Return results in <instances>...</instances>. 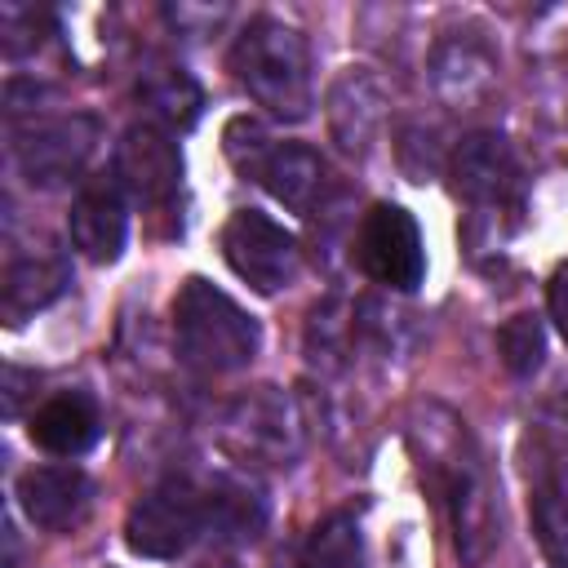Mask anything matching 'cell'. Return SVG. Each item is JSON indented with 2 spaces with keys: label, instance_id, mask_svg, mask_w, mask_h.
<instances>
[{
  "label": "cell",
  "instance_id": "cell-1",
  "mask_svg": "<svg viewBox=\"0 0 568 568\" xmlns=\"http://www.w3.org/2000/svg\"><path fill=\"white\" fill-rule=\"evenodd\" d=\"M408 444L426 484L439 493L457 559L466 568H479L501 541V501L479 444L444 404H417L408 413Z\"/></svg>",
  "mask_w": 568,
  "mask_h": 568
},
{
  "label": "cell",
  "instance_id": "cell-2",
  "mask_svg": "<svg viewBox=\"0 0 568 568\" xmlns=\"http://www.w3.org/2000/svg\"><path fill=\"white\" fill-rule=\"evenodd\" d=\"M231 71L244 84V93L275 120H306L315 106L306 36L284 18H248L231 44Z\"/></svg>",
  "mask_w": 568,
  "mask_h": 568
},
{
  "label": "cell",
  "instance_id": "cell-3",
  "mask_svg": "<svg viewBox=\"0 0 568 568\" xmlns=\"http://www.w3.org/2000/svg\"><path fill=\"white\" fill-rule=\"evenodd\" d=\"M173 337H178V355L200 373L248 368L262 346L257 320L204 275L182 280L173 297Z\"/></svg>",
  "mask_w": 568,
  "mask_h": 568
},
{
  "label": "cell",
  "instance_id": "cell-4",
  "mask_svg": "<svg viewBox=\"0 0 568 568\" xmlns=\"http://www.w3.org/2000/svg\"><path fill=\"white\" fill-rule=\"evenodd\" d=\"M222 146H226V160L253 178L266 195H275L284 209L293 213H324L328 209V164L320 151H311L306 142H280L262 120H248V115H235L222 133Z\"/></svg>",
  "mask_w": 568,
  "mask_h": 568
},
{
  "label": "cell",
  "instance_id": "cell-5",
  "mask_svg": "<svg viewBox=\"0 0 568 568\" xmlns=\"http://www.w3.org/2000/svg\"><path fill=\"white\" fill-rule=\"evenodd\" d=\"M448 178L457 200L470 204V235H488L501 244L524 213V169L515 160V146L497 129H479L457 142Z\"/></svg>",
  "mask_w": 568,
  "mask_h": 568
},
{
  "label": "cell",
  "instance_id": "cell-6",
  "mask_svg": "<svg viewBox=\"0 0 568 568\" xmlns=\"http://www.w3.org/2000/svg\"><path fill=\"white\" fill-rule=\"evenodd\" d=\"M222 444L244 466H293L306 448V417L280 386H248L222 408Z\"/></svg>",
  "mask_w": 568,
  "mask_h": 568
},
{
  "label": "cell",
  "instance_id": "cell-7",
  "mask_svg": "<svg viewBox=\"0 0 568 568\" xmlns=\"http://www.w3.org/2000/svg\"><path fill=\"white\" fill-rule=\"evenodd\" d=\"M93 142H98V120L84 111H71V115H36L31 111L27 120H9L13 164L40 191H58V186L75 182L93 155Z\"/></svg>",
  "mask_w": 568,
  "mask_h": 568
},
{
  "label": "cell",
  "instance_id": "cell-8",
  "mask_svg": "<svg viewBox=\"0 0 568 568\" xmlns=\"http://www.w3.org/2000/svg\"><path fill=\"white\" fill-rule=\"evenodd\" d=\"M209 532V493L182 475L142 493L124 519V541L142 559H178Z\"/></svg>",
  "mask_w": 568,
  "mask_h": 568
},
{
  "label": "cell",
  "instance_id": "cell-9",
  "mask_svg": "<svg viewBox=\"0 0 568 568\" xmlns=\"http://www.w3.org/2000/svg\"><path fill=\"white\" fill-rule=\"evenodd\" d=\"M222 257L226 266L262 297L288 288L302 271V248L288 226H280L262 209H235L222 226Z\"/></svg>",
  "mask_w": 568,
  "mask_h": 568
},
{
  "label": "cell",
  "instance_id": "cell-10",
  "mask_svg": "<svg viewBox=\"0 0 568 568\" xmlns=\"http://www.w3.org/2000/svg\"><path fill=\"white\" fill-rule=\"evenodd\" d=\"M71 284V262L44 231H31L27 240L9 226L4 235V275H0V315L4 324H27L36 311L53 306Z\"/></svg>",
  "mask_w": 568,
  "mask_h": 568
},
{
  "label": "cell",
  "instance_id": "cell-11",
  "mask_svg": "<svg viewBox=\"0 0 568 568\" xmlns=\"http://www.w3.org/2000/svg\"><path fill=\"white\" fill-rule=\"evenodd\" d=\"M120 191L151 209V213H169L178 191H182V151L173 142L169 129L142 120V124H129L115 142V173Z\"/></svg>",
  "mask_w": 568,
  "mask_h": 568
},
{
  "label": "cell",
  "instance_id": "cell-12",
  "mask_svg": "<svg viewBox=\"0 0 568 568\" xmlns=\"http://www.w3.org/2000/svg\"><path fill=\"white\" fill-rule=\"evenodd\" d=\"M355 253H359L364 275L395 288V293H413L426 280L422 231L404 204H373L359 222Z\"/></svg>",
  "mask_w": 568,
  "mask_h": 568
},
{
  "label": "cell",
  "instance_id": "cell-13",
  "mask_svg": "<svg viewBox=\"0 0 568 568\" xmlns=\"http://www.w3.org/2000/svg\"><path fill=\"white\" fill-rule=\"evenodd\" d=\"M71 248L98 266L115 262L129 244V195L115 178H89L71 200Z\"/></svg>",
  "mask_w": 568,
  "mask_h": 568
},
{
  "label": "cell",
  "instance_id": "cell-14",
  "mask_svg": "<svg viewBox=\"0 0 568 568\" xmlns=\"http://www.w3.org/2000/svg\"><path fill=\"white\" fill-rule=\"evenodd\" d=\"M18 506H22V515L36 528H44V532H71L93 510V479L80 466H71V462L31 466L18 479Z\"/></svg>",
  "mask_w": 568,
  "mask_h": 568
},
{
  "label": "cell",
  "instance_id": "cell-15",
  "mask_svg": "<svg viewBox=\"0 0 568 568\" xmlns=\"http://www.w3.org/2000/svg\"><path fill=\"white\" fill-rule=\"evenodd\" d=\"M386 84L373 67H346L328 84V133L346 155H368L386 124Z\"/></svg>",
  "mask_w": 568,
  "mask_h": 568
},
{
  "label": "cell",
  "instance_id": "cell-16",
  "mask_svg": "<svg viewBox=\"0 0 568 568\" xmlns=\"http://www.w3.org/2000/svg\"><path fill=\"white\" fill-rule=\"evenodd\" d=\"M497 80V58L484 40V31H448L430 49V84L444 102L470 106L479 102Z\"/></svg>",
  "mask_w": 568,
  "mask_h": 568
},
{
  "label": "cell",
  "instance_id": "cell-17",
  "mask_svg": "<svg viewBox=\"0 0 568 568\" xmlns=\"http://www.w3.org/2000/svg\"><path fill=\"white\" fill-rule=\"evenodd\" d=\"M98 430H102V417H98L93 395H84V390H58V395H49L31 413V422H27L31 444H40L53 457H80V453H89L93 439H98Z\"/></svg>",
  "mask_w": 568,
  "mask_h": 568
},
{
  "label": "cell",
  "instance_id": "cell-18",
  "mask_svg": "<svg viewBox=\"0 0 568 568\" xmlns=\"http://www.w3.org/2000/svg\"><path fill=\"white\" fill-rule=\"evenodd\" d=\"M528 515L546 568H568V457L550 453L532 466Z\"/></svg>",
  "mask_w": 568,
  "mask_h": 568
},
{
  "label": "cell",
  "instance_id": "cell-19",
  "mask_svg": "<svg viewBox=\"0 0 568 568\" xmlns=\"http://www.w3.org/2000/svg\"><path fill=\"white\" fill-rule=\"evenodd\" d=\"M138 102L151 111V124L160 129H191L204 111V93L195 84V75L173 62V58H146V67L138 71Z\"/></svg>",
  "mask_w": 568,
  "mask_h": 568
},
{
  "label": "cell",
  "instance_id": "cell-20",
  "mask_svg": "<svg viewBox=\"0 0 568 568\" xmlns=\"http://www.w3.org/2000/svg\"><path fill=\"white\" fill-rule=\"evenodd\" d=\"M209 493V532L222 541H253L266 528V493L253 475L244 470H222L213 475V484H204Z\"/></svg>",
  "mask_w": 568,
  "mask_h": 568
},
{
  "label": "cell",
  "instance_id": "cell-21",
  "mask_svg": "<svg viewBox=\"0 0 568 568\" xmlns=\"http://www.w3.org/2000/svg\"><path fill=\"white\" fill-rule=\"evenodd\" d=\"M302 568H368L359 519L351 510L324 515L302 546Z\"/></svg>",
  "mask_w": 568,
  "mask_h": 568
},
{
  "label": "cell",
  "instance_id": "cell-22",
  "mask_svg": "<svg viewBox=\"0 0 568 568\" xmlns=\"http://www.w3.org/2000/svg\"><path fill=\"white\" fill-rule=\"evenodd\" d=\"M497 351H501V364L515 373V377H528L541 368L546 359V328L537 315H510L497 333Z\"/></svg>",
  "mask_w": 568,
  "mask_h": 568
},
{
  "label": "cell",
  "instance_id": "cell-23",
  "mask_svg": "<svg viewBox=\"0 0 568 568\" xmlns=\"http://www.w3.org/2000/svg\"><path fill=\"white\" fill-rule=\"evenodd\" d=\"M53 31V18L36 4H0V44L9 58L36 53L44 44V36Z\"/></svg>",
  "mask_w": 568,
  "mask_h": 568
},
{
  "label": "cell",
  "instance_id": "cell-24",
  "mask_svg": "<svg viewBox=\"0 0 568 568\" xmlns=\"http://www.w3.org/2000/svg\"><path fill=\"white\" fill-rule=\"evenodd\" d=\"M546 311H550L559 337L568 342V262H564V266L550 275V284H546Z\"/></svg>",
  "mask_w": 568,
  "mask_h": 568
}]
</instances>
